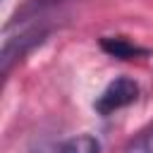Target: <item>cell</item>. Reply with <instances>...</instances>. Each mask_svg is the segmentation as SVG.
I'll use <instances>...</instances> for the list:
<instances>
[{
    "mask_svg": "<svg viewBox=\"0 0 153 153\" xmlns=\"http://www.w3.org/2000/svg\"><path fill=\"white\" fill-rule=\"evenodd\" d=\"M100 48H103L108 55L120 57V60H131V57H139V55L146 53L143 48L134 45L131 41H127V38H122V36H105V38L100 41Z\"/></svg>",
    "mask_w": 153,
    "mask_h": 153,
    "instance_id": "cell-3",
    "label": "cell"
},
{
    "mask_svg": "<svg viewBox=\"0 0 153 153\" xmlns=\"http://www.w3.org/2000/svg\"><path fill=\"white\" fill-rule=\"evenodd\" d=\"M62 2H72V0H26V2L17 10V14L12 17V22H10L7 26H12V24H17V22L36 19V17L43 14L45 10H50V7H55V5H62Z\"/></svg>",
    "mask_w": 153,
    "mask_h": 153,
    "instance_id": "cell-4",
    "label": "cell"
},
{
    "mask_svg": "<svg viewBox=\"0 0 153 153\" xmlns=\"http://www.w3.org/2000/svg\"><path fill=\"white\" fill-rule=\"evenodd\" d=\"M136 96H139L136 81L129 79V76H120V79H115L112 84L105 86V91L96 98L93 108H96V112H100V115H112L115 110L131 105V103L136 100Z\"/></svg>",
    "mask_w": 153,
    "mask_h": 153,
    "instance_id": "cell-2",
    "label": "cell"
},
{
    "mask_svg": "<svg viewBox=\"0 0 153 153\" xmlns=\"http://www.w3.org/2000/svg\"><path fill=\"white\" fill-rule=\"evenodd\" d=\"M60 153H100V143L91 134H79L60 146Z\"/></svg>",
    "mask_w": 153,
    "mask_h": 153,
    "instance_id": "cell-5",
    "label": "cell"
},
{
    "mask_svg": "<svg viewBox=\"0 0 153 153\" xmlns=\"http://www.w3.org/2000/svg\"><path fill=\"white\" fill-rule=\"evenodd\" d=\"M48 36V29L45 26H29L24 29L22 33H17L14 38H7L5 45H2V55H0V65H2V74L7 76L12 65L19 62L26 53H31L36 45L43 43V38Z\"/></svg>",
    "mask_w": 153,
    "mask_h": 153,
    "instance_id": "cell-1",
    "label": "cell"
},
{
    "mask_svg": "<svg viewBox=\"0 0 153 153\" xmlns=\"http://www.w3.org/2000/svg\"><path fill=\"white\" fill-rule=\"evenodd\" d=\"M124 153H153V129L141 131V134L127 146Z\"/></svg>",
    "mask_w": 153,
    "mask_h": 153,
    "instance_id": "cell-6",
    "label": "cell"
}]
</instances>
